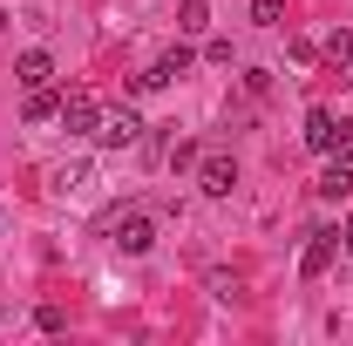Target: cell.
<instances>
[{
	"label": "cell",
	"mask_w": 353,
	"mask_h": 346,
	"mask_svg": "<svg viewBox=\"0 0 353 346\" xmlns=\"http://www.w3.org/2000/svg\"><path fill=\"white\" fill-rule=\"evenodd\" d=\"M109 245H116L123 258H143V252L157 245V217H150V211H123L116 231H109Z\"/></svg>",
	"instance_id": "cell-1"
},
{
	"label": "cell",
	"mask_w": 353,
	"mask_h": 346,
	"mask_svg": "<svg viewBox=\"0 0 353 346\" xmlns=\"http://www.w3.org/2000/svg\"><path fill=\"white\" fill-rule=\"evenodd\" d=\"M54 123H61L68 136H95V123H102V102H95L88 88H68V95H61V116H54Z\"/></svg>",
	"instance_id": "cell-2"
},
{
	"label": "cell",
	"mask_w": 353,
	"mask_h": 346,
	"mask_svg": "<svg viewBox=\"0 0 353 346\" xmlns=\"http://www.w3.org/2000/svg\"><path fill=\"white\" fill-rule=\"evenodd\" d=\"M95 143H102V150H130V143H143V116H136V109H109V116L95 123Z\"/></svg>",
	"instance_id": "cell-3"
},
{
	"label": "cell",
	"mask_w": 353,
	"mask_h": 346,
	"mask_svg": "<svg viewBox=\"0 0 353 346\" xmlns=\"http://www.w3.org/2000/svg\"><path fill=\"white\" fill-rule=\"evenodd\" d=\"M197 190H204V197H231V190H238V163H231L224 150L197 156Z\"/></svg>",
	"instance_id": "cell-4"
},
{
	"label": "cell",
	"mask_w": 353,
	"mask_h": 346,
	"mask_svg": "<svg viewBox=\"0 0 353 346\" xmlns=\"http://www.w3.org/2000/svg\"><path fill=\"white\" fill-rule=\"evenodd\" d=\"M333 258H340V231H312V245L299 252V272L319 278V272H333Z\"/></svg>",
	"instance_id": "cell-5"
},
{
	"label": "cell",
	"mask_w": 353,
	"mask_h": 346,
	"mask_svg": "<svg viewBox=\"0 0 353 346\" xmlns=\"http://www.w3.org/2000/svg\"><path fill=\"white\" fill-rule=\"evenodd\" d=\"M306 150H319V156L340 150V123H333V109H312V116H306Z\"/></svg>",
	"instance_id": "cell-6"
},
{
	"label": "cell",
	"mask_w": 353,
	"mask_h": 346,
	"mask_svg": "<svg viewBox=\"0 0 353 346\" xmlns=\"http://www.w3.org/2000/svg\"><path fill=\"white\" fill-rule=\"evenodd\" d=\"M48 75H54V61H48L41 48H28V54L14 61V82H21V88H48Z\"/></svg>",
	"instance_id": "cell-7"
},
{
	"label": "cell",
	"mask_w": 353,
	"mask_h": 346,
	"mask_svg": "<svg viewBox=\"0 0 353 346\" xmlns=\"http://www.w3.org/2000/svg\"><path fill=\"white\" fill-rule=\"evenodd\" d=\"M347 190H353V156H333V163H326V176H319V197H333V204H340Z\"/></svg>",
	"instance_id": "cell-8"
},
{
	"label": "cell",
	"mask_w": 353,
	"mask_h": 346,
	"mask_svg": "<svg viewBox=\"0 0 353 346\" xmlns=\"http://www.w3.org/2000/svg\"><path fill=\"white\" fill-rule=\"evenodd\" d=\"M61 116V95L54 88H28V123H54Z\"/></svg>",
	"instance_id": "cell-9"
},
{
	"label": "cell",
	"mask_w": 353,
	"mask_h": 346,
	"mask_svg": "<svg viewBox=\"0 0 353 346\" xmlns=\"http://www.w3.org/2000/svg\"><path fill=\"white\" fill-rule=\"evenodd\" d=\"M319 54H326L333 68H347V61H353V34H347V28H333V34L319 41Z\"/></svg>",
	"instance_id": "cell-10"
},
{
	"label": "cell",
	"mask_w": 353,
	"mask_h": 346,
	"mask_svg": "<svg viewBox=\"0 0 353 346\" xmlns=\"http://www.w3.org/2000/svg\"><path fill=\"white\" fill-rule=\"evenodd\" d=\"M48 183H54L61 197H75V190H88V163H61V170L48 176Z\"/></svg>",
	"instance_id": "cell-11"
},
{
	"label": "cell",
	"mask_w": 353,
	"mask_h": 346,
	"mask_svg": "<svg viewBox=\"0 0 353 346\" xmlns=\"http://www.w3.org/2000/svg\"><path fill=\"white\" fill-rule=\"evenodd\" d=\"M176 28H183V34H204V28H211V7H204V0H183Z\"/></svg>",
	"instance_id": "cell-12"
},
{
	"label": "cell",
	"mask_w": 353,
	"mask_h": 346,
	"mask_svg": "<svg viewBox=\"0 0 353 346\" xmlns=\"http://www.w3.org/2000/svg\"><path fill=\"white\" fill-rule=\"evenodd\" d=\"M252 21L259 28H285V0H252Z\"/></svg>",
	"instance_id": "cell-13"
},
{
	"label": "cell",
	"mask_w": 353,
	"mask_h": 346,
	"mask_svg": "<svg viewBox=\"0 0 353 346\" xmlns=\"http://www.w3.org/2000/svg\"><path fill=\"white\" fill-rule=\"evenodd\" d=\"M211 299H238V278L231 272H211Z\"/></svg>",
	"instance_id": "cell-14"
},
{
	"label": "cell",
	"mask_w": 353,
	"mask_h": 346,
	"mask_svg": "<svg viewBox=\"0 0 353 346\" xmlns=\"http://www.w3.org/2000/svg\"><path fill=\"white\" fill-rule=\"evenodd\" d=\"M34 326H41V333H61L68 319H61V305H41V312H34Z\"/></svg>",
	"instance_id": "cell-15"
},
{
	"label": "cell",
	"mask_w": 353,
	"mask_h": 346,
	"mask_svg": "<svg viewBox=\"0 0 353 346\" xmlns=\"http://www.w3.org/2000/svg\"><path fill=\"white\" fill-rule=\"evenodd\" d=\"M340 245H347V258H353V217H347V238H340Z\"/></svg>",
	"instance_id": "cell-16"
},
{
	"label": "cell",
	"mask_w": 353,
	"mask_h": 346,
	"mask_svg": "<svg viewBox=\"0 0 353 346\" xmlns=\"http://www.w3.org/2000/svg\"><path fill=\"white\" fill-rule=\"evenodd\" d=\"M0 34H7V7H0Z\"/></svg>",
	"instance_id": "cell-17"
}]
</instances>
